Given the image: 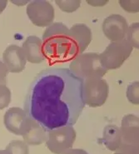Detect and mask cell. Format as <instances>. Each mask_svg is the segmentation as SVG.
<instances>
[{"instance_id": "6da1fadb", "label": "cell", "mask_w": 139, "mask_h": 154, "mask_svg": "<svg viewBox=\"0 0 139 154\" xmlns=\"http://www.w3.org/2000/svg\"><path fill=\"white\" fill-rule=\"evenodd\" d=\"M82 80L69 68L41 71L31 83L25 99V112L47 131L73 126L82 114Z\"/></svg>"}, {"instance_id": "7a4b0ae2", "label": "cell", "mask_w": 139, "mask_h": 154, "mask_svg": "<svg viewBox=\"0 0 139 154\" xmlns=\"http://www.w3.org/2000/svg\"><path fill=\"white\" fill-rule=\"evenodd\" d=\"M69 29L63 23L48 26L43 34V48L45 56L51 63L68 61Z\"/></svg>"}, {"instance_id": "3957f363", "label": "cell", "mask_w": 139, "mask_h": 154, "mask_svg": "<svg viewBox=\"0 0 139 154\" xmlns=\"http://www.w3.org/2000/svg\"><path fill=\"white\" fill-rule=\"evenodd\" d=\"M69 70L76 77L82 80L88 78H103L107 70L101 63L99 54L96 53H84L72 60Z\"/></svg>"}, {"instance_id": "277c9868", "label": "cell", "mask_w": 139, "mask_h": 154, "mask_svg": "<svg viewBox=\"0 0 139 154\" xmlns=\"http://www.w3.org/2000/svg\"><path fill=\"white\" fill-rule=\"evenodd\" d=\"M82 100L91 108L103 106L108 97L109 86L106 80L93 77L82 80Z\"/></svg>"}, {"instance_id": "5b68a950", "label": "cell", "mask_w": 139, "mask_h": 154, "mask_svg": "<svg viewBox=\"0 0 139 154\" xmlns=\"http://www.w3.org/2000/svg\"><path fill=\"white\" fill-rule=\"evenodd\" d=\"M132 50L133 48L126 39L113 42L99 54L101 63L107 70L118 69L130 57Z\"/></svg>"}, {"instance_id": "8992f818", "label": "cell", "mask_w": 139, "mask_h": 154, "mask_svg": "<svg viewBox=\"0 0 139 154\" xmlns=\"http://www.w3.org/2000/svg\"><path fill=\"white\" fill-rule=\"evenodd\" d=\"M47 147L54 154H62L71 149L76 140L77 133L73 126H63L47 132Z\"/></svg>"}, {"instance_id": "52a82bcc", "label": "cell", "mask_w": 139, "mask_h": 154, "mask_svg": "<svg viewBox=\"0 0 139 154\" xmlns=\"http://www.w3.org/2000/svg\"><path fill=\"white\" fill-rule=\"evenodd\" d=\"M68 61L83 54L92 41V31L84 23H76L69 29Z\"/></svg>"}, {"instance_id": "ba28073f", "label": "cell", "mask_w": 139, "mask_h": 154, "mask_svg": "<svg viewBox=\"0 0 139 154\" xmlns=\"http://www.w3.org/2000/svg\"><path fill=\"white\" fill-rule=\"evenodd\" d=\"M27 14L34 25L48 27L54 20V8L48 1H32L27 7Z\"/></svg>"}, {"instance_id": "9c48e42d", "label": "cell", "mask_w": 139, "mask_h": 154, "mask_svg": "<svg viewBox=\"0 0 139 154\" xmlns=\"http://www.w3.org/2000/svg\"><path fill=\"white\" fill-rule=\"evenodd\" d=\"M122 144L120 147L139 148V118L136 115L128 114L122 120Z\"/></svg>"}, {"instance_id": "30bf717a", "label": "cell", "mask_w": 139, "mask_h": 154, "mask_svg": "<svg viewBox=\"0 0 139 154\" xmlns=\"http://www.w3.org/2000/svg\"><path fill=\"white\" fill-rule=\"evenodd\" d=\"M128 24L124 17L119 14H111L103 22V32L111 42L125 39Z\"/></svg>"}, {"instance_id": "8fae6325", "label": "cell", "mask_w": 139, "mask_h": 154, "mask_svg": "<svg viewBox=\"0 0 139 154\" xmlns=\"http://www.w3.org/2000/svg\"><path fill=\"white\" fill-rule=\"evenodd\" d=\"M3 60L8 72H20L25 68L27 59L23 48L12 44L8 47L3 54Z\"/></svg>"}, {"instance_id": "7c38bea8", "label": "cell", "mask_w": 139, "mask_h": 154, "mask_svg": "<svg viewBox=\"0 0 139 154\" xmlns=\"http://www.w3.org/2000/svg\"><path fill=\"white\" fill-rule=\"evenodd\" d=\"M29 115L20 108H9L4 114V122L6 128L15 135L22 136Z\"/></svg>"}, {"instance_id": "4fadbf2b", "label": "cell", "mask_w": 139, "mask_h": 154, "mask_svg": "<svg viewBox=\"0 0 139 154\" xmlns=\"http://www.w3.org/2000/svg\"><path fill=\"white\" fill-rule=\"evenodd\" d=\"M46 129L29 116L23 132V142L28 145H40L48 138Z\"/></svg>"}, {"instance_id": "5bb4252c", "label": "cell", "mask_w": 139, "mask_h": 154, "mask_svg": "<svg viewBox=\"0 0 139 154\" xmlns=\"http://www.w3.org/2000/svg\"><path fill=\"white\" fill-rule=\"evenodd\" d=\"M23 51L27 61L32 63H41L47 57L43 48V41L39 37L29 36L23 43Z\"/></svg>"}, {"instance_id": "9a60e30c", "label": "cell", "mask_w": 139, "mask_h": 154, "mask_svg": "<svg viewBox=\"0 0 139 154\" xmlns=\"http://www.w3.org/2000/svg\"><path fill=\"white\" fill-rule=\"evenodd\" d=\"M101 141L108 150L115 152L120 147L122 137L120 128L114 124H108L103 129V137Z\"/></svg>"}, {"instance_id": "2e32d148", "label": "cell", "mask_w": 139, "mask_h": 154, "mask_svg": "<svg viewBox=\"0 0 139 154\" xmlns=\"http://www.w3.org/2000/svg\"><path fill=\"white\" fill-rule=\"evenodd\" d=\"M6 152L8 154H29L28 144L21 140L11 141L6 147Z\"/></svg>"}, {"instance_id": "e0dca14e", "label": "cell", "mask_w": 139, "mask_h": 154, "mask_svg": "<svg viewBox=\"0 0 139 154\" xmlns=\"http://www.w3.org/2000/svg\"><path fill=\"white\" fill-rule=\"evenodd\" d=\"M138 27L139 23H135L132 25L128 27V32L126 34V38L132 47L134 48H139V44H138Z\"/></svg>"}, {"instance_id": "ac0fdd59", "label": "cell", "mask_w": 139, "mask_h": 154, "mask_svg": "<svg viewBox=\"0 0 139 154\" xmlns=\"http://www.w3.org/2000/svg\"><path fill=\"white\" fill-rule=\"evenodd\" d=\"M139 82L136 81L130 83L127 88V97L130 103L133 104H139Z\"/></svg>"}, {"instance_id": "d6986e66", "label": "cell", "mask_w": 139, "mask_h": 154, "mask_svg": "<svg viewBox=\"0 0 139 154\" xmlns=\"http://www.w3.org/2000/svg\"><path fill=\"white\" fill-rule=\"evenodd\" d=\"M11 102V91L6 84H0V110L7 108Z\"/></svg>"}, {"instance_id": "ffe728a7", "label": "cell", "mask_w": 139, "mask_h": 154, "mask_svg": "<svg viewBox=\"0 0 139 154\" xmlns=\"http://www.w3.org/2000/svg\"><path fill=\"white\" fill-rule=\"evenodd\" d=\"M56 4L60 8L61 10L66 13H72L76 11L81 5V1H56Z\"/></svg>"}, {"instance_id": "44dd1931", "label": "cell", "mask_w": 139, "mask_h": 154, "mask_svg": "<svg viewBox=\"0 0 139 154\" xmlns=\"http://www.w3.org/2000/svg\"><path fill=\"white\" fill-rule=\"evenodd\" d=\"M114 154H139V148L137 147H119Z\"/></svg>"}, {"instance_id": "7402d4cb", "label": "cell", "mask_w": 139, "mask_h": 154, "mask_svg": "<svg viewBox=\"0 0 139 154\" xmlns=\"http://www.w3.org/2000/svg\"><path fill=\"white\" fill-rule=\"evenodd\" d=\"M8 73L7 67L4 63L0 61V84H6V77Z\"/></svg>"}, {"instance_id": "603a6c76", "label": "cell", "mask_w": 139, "mask_h": 154, "mask_svg": "<svg viewBox=\"0 0 139 154\" xmlns=\"http://www.w3.org/2000/svg\"><path fill=\"white\" fill-rule=\"evenodd\" d=\"M62 154H88L85 150L83 149H80V148H77V149H68V150L65 151Z\"/></svg>"}, {"instance_id": "cb8c5ba5", "label": "cell", "mask_w": 139, "mask_h": 154, "mask_svg": "<svg viewBox=\"0 0 139 154\" xmlns=\"http://www.w3.org/2000/svg\"><path fill=\"white\" fill-rule=\"evenodd\" d=\"M8 1H0V14L5 9V8L7 6Z\"/></svg>"}, {"instance_id": "d4e9b609", "label": "cell", "mask_w": 139, "mask_h": 154, "mask_svg": "<svg viewBox=\"0 0 139 154\" xmlns=\"http://www.w3.org/2000/svg\"><path fill=\"white\" fill-rule=\"evenodd\" d=\"M0 154H8L6 150H0Z\"/></svg>"}]
</instances>
